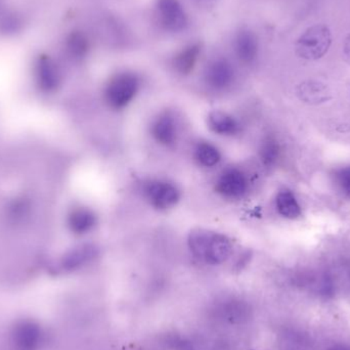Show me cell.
<instances>
[{"mask_svg": "<svg viewBox=\"0 0 350 350\" xmlns=\"http://www.w3.org/2000/svg\"><path fill=\"white\" fill-rule=\"evenodd\" d=\"M336 180L341 191L350 198V166L337 172Z\"/></svg>", "mask_w": 350, "mask_h": 350, "instance_id": "22", "label": "cell"}, {"mask_svg": "<svg viewBox=\"0 0 350 350\" xmlns=\"http://www.w3.org/2000/svg\"><path fill=\"white\" fill-rule=\"evenodd\" d=\"M160 24L170 32H181L187 27V16L178 0H158Z\"/></svg>", "mask_w": 350, "mask_h": 350, "instance_id": "6", "label": "cell"}, {"mask_svg": "<svg viewBox=\"0 0 350 350\" xmlns=\"http://www.w3.org/2000/svg\"><path fill=\"white\" fill-rule=\"evenodd\" d=\"M278 212L284 217L296 219L301 215V208L295 196L289 189H283L278 193L275 199Z\"/></svg>", "mask_w": 350, "mask_h": 350, "instance_id": "15", "label": "cell"}, {"mask_svg": "<svg viewBox=\"0 0 350 350\" xmlns=\"http://www.w3.org/2000/svg\"><path fill=\"white\" fill-rule=\"evenodd\" d=\"M12 342L18 350H37L42 340L38 325L30 321L18 323L12 331Z\"/></svg>", "mask_w": 350, "mask_h": 350, "instance_id": "8", "label": "cell"}, {"mask_svg": "<svg viewBox=\"0 0 350 350\" xmlns=\"http://www.w3.org/2000/svg\"><path fill=\"white\" fill-rule=\"evenodd\" d=\"M98 247L92 244L81 245L66 255L62 265L66 271H75L88 263L92 262L98 257Z\"/></svg>", "mask_w": 350, "mask_h": 350, "instance_id": "11", "label": "cell"}, {"mask_svg": "<svg viewBox=\"0 0 350 350\" xmlns=\"http://www.w3.org/2000/svg\"><path fill=\"white\" fill-rule=\"evenodd\" d=\"M155 141L164 147H172L177 142V125L172 115L163 113L155 119L151 126Z\"/></svg>", "mask_w": 350, "mask_h": 350, "instance_id": "9", "label": "cell"}, {"mask_svg": "<svg viewBox=\"0 0 350 350\" xmlns=\"http://www.w3.org/2000/svg\"><path fill=\"white\" fill-rule=\"evenodd\" d=\"M125 30L119 25L116 20L106 21V39L108 41H114L115 43H120L124 41Z\"/></svg>", "mask_w": 350, "mask_h": 350, "instance_id": "21", "label": "cell"}, {"mask_svg": "<svg viewBox=\"0 0 350 350\" xmlns=\"http://www.w3.org/2000/svg\"><path fill=\"white\" fill-rule=\"evenodd\" d=\"M193 156H195L196 161L204 167H214L221 160V154H220L219 150L207 142L198 144Z\"/></svg>", "mask_w": 350, "mask_h": 350, "instance_id": "17", "label": "cell"}, {"mask_svg": "<svg viewBox=\"0 0 350 350\" xmlns=\"http://www.w3.org/2000/svg\"><path fill=\"white\" fill-rule=\"evenodd\" d=\"M68 47H69V51H71L74 57H83L88 51V38L82 33H74L68 41Z\"/></svg>", "mask_w": 350, "mask_h": 350, "instance_id": "20", "label": "cell"}, {"mask_svg": "<svg viewBox=\"0 0 350 350\" xmlns=\"http://www.w3.org/2000/svg\"><path fill=\"white\" fill-rule=\"evenodd\" d=\"M343 51H345V55H347V57L350 59V34L345 38Z\"/></svg>", "mask_w": 350, "mask_h": 350, "instance_id": "24", "label": "cell"}, {"mask_svg": "<svg viewBox=\"0 0 350 350\" xmlns=\"http://www.w3.org/2000/svg\"><path fill=\"white\" fill-rule=\"evenodd\" d=\"M259 153H260L261 161L265 165H275L279 160L280 153H281L277 139L273 137H265V141L261 144Z\"/></svg>", "mask_w": 350, "mask_h": 350, "instance_id": "18", "label": "cell"}, {"mask_svg": "<svg viewBox=\"0 0 350 350\" xmlns=\"http://www.w3.org/2000/svg\"><path fill=\"white\" fill-rule=\"evenodd\" d=\"M198 6L203 8H209L215 4L216 0H193Z\"/></svg>", "mask_w": 350, "mask_h": 350, "instance_id": "23", "label": "cell"}, {"mask_svg": "<svg viewBox=\"0 0 350 350\" xmlns=\"http://www.w3.org/2000/svg\"><path fill=\"white\" fill-rule=\"evenodd\" d=\"M298 94L306 103H323L329 98V90L325 84L317 81H306L300 84Z\"/></svg>", "mask_w": 350, "mask_h": 350, "instance_id": "16", "label": "cell"}, {"mask_svg": "<svg viewBox=\"0 0 350 350\" xmlns=\"http://www.w3.org/2000/svg\"><path fill=\"white\" fill-rule=\"evenodd\" d=\"M208 126L218 135L230 137L240 131V124L232 115L222 111H214L208 116Z\"/></svg>", "mask_w": 350, "mask_h": 350, "instance_id": "12", "label": "cell"}, {"mask_svg": "<svg viewBox=\"0 0 350 350\" xmlns=\"http://www.w3.org/2000/svg\"><path fill=\"white\" fill-rule=\"evenodd\" d=\"M41 83L46 90H53L59 84V74L53 64L44 61L40 68Z\"/></svg>", "mask_w": 350, "mask_h": 350, "instance_id": "19", "label": "cell"}, {"mask_svg": "<svg viewBox=\"0 0 350 350\" xmlns=\"http://www.w3.org/2000/svg\"><path fill=\"white\" fill-rule=\"evenodd\" d=\"M234 79V70L226 59L212 61L206 68L205 80L210 88L224 90L232 85Z\"/></svg>", "mask_w": 350, "mask_h": 350, "instance_id": "7", "label": "cell"}, {"mask_svg": "<svg viewBox=\"0 0 350 350\" xmlns=\"http://www.w3.org/2000/svg\"><path fill=\"white\" fill-rule=\"evenodd\" d=\"M201 49L200 43H193L181 49L175 55L172 62L175 71L178 72L181 75H187L191 73L201 55Z\"/></svg>", "mask_w": 350, "mask_h": 350, "instance_id": "13", "label": "cell"}, {"mask_svg": "<svg viewBox=\"0 0 350 350\" xmlns=\"http://www.w3.org/2000/svg\"><path fill=\"white\" fill-rule=\"evenodd\" d=\"M187 244L191 254L207 265H221L230 258L232 252L230 239L211 230H193L189 234Z\"/></svg>", "mask_w": 350, "mask_h": 350, "instance_id": "1", "label": "cell"}, {"mask_svg": "<svg viewBox=\"0 0 350 350\" xmlns=\"http://www.w3.org/2000/svg\"><path fill=\"white\" fill-rule=\"evenodd\" d=\"M330 350H350L349 349H347L345 347H334L332 349Z\"/></svg>", "mask_w": 350, "mask_h": 350, "instance_id": "25", "label": "cell"}, {"mask_svg": "<svg viewBox=\"0 0 350 350\" xmlns=\"http://www.w3.org/2000/svg\"><path fill=\"white\" fill-rule=\"evenodd\" d=\"M139 90V77L131 72H123L110 80L105 90V98L110 108L121 110L133 102Z\"/></svg>", "mask_w": 350, "mask_h": 350, "instance_id": "3", "label": "cell"}, {"mask_svg": "<svg viewBox=\"0 0 350 350\" xmlns=\"http://www.w3.org/2000/svg\"><path fill=\"white\" fill-rule=\"evenodd\" d=\"M332 43V34L326 25L310 27L300 35L296 42V53L301 59L317 61L328 53Z\"/></svg>", "mask_w": 350, "mask_h": 350, "instance_id": "2", "label": "cell"}, {"mask_svg": "<svg viewBox=\"0 0 350 350\" xmlns=\"http://www.w3.org/2000/svg\"><path fill=\"white\" fill-rule=\"evenodd\" d=\"M246 174L238 168H228L216 181L215 189L222 197L228 199H240L248 191Z\"/></svg>", "mask_w": 350, "mask_h": 350, "instance_id": "5", "label": "cell"}, {"mask_svg": "<svg viewBox=\"0 0 350 350\" xmlns=\"http://www.w3.org/2000/svg\"><path fill=\"white\" fill-rule=\"evenodd\" d=\"M96 216L88 208H78L69 216V226L75 234H86L96 226Z\"/></svg>", "mask_w": 350, "mask_h": 350, "instance_id": "14", "label": "cell"}, {"mask_svg": "<svg viewBox=\"0 0 350 350\" xmlns=\"http://www.w3.org/2000/svg\"><path fill=\"white\" fill-rule=\"evenodd\" d=\"M144 195L150 204L158 210L174 207L180 199L176 185L164 179H151L144 185Z\"/></svg>", "mask_w": 350, "mask_h": 350, "instance_id": "4", "label": "cell"}, {"mask_svg": "<svg viewBox=\"0 0 350 350\" xmlns=\"http://www.w3.org/2000/svg\"><path fill=\"white\" fill-rule=\"evenodd\" d=\"M237 57L242 63L250 64L258 55V40L256 35L248 29H242L234 40Z\"/></svg>", "mask_w": 350, "mask_h": 350, "instance_id": "10", "label": "cell"}, {"mask_svg": "<svg viewBox=\"0 0 350 350\" xmlns=\"http://www.w3.org/2000/svg\"><path fill=\"white\" fill-rule=\"evenodd\" d=\"M250 350H257V349H250Z\"/></svg>", "mask_w": 350, "mask_h": 350, "instance_id": "26", "label": "cell"}]
</instances>
